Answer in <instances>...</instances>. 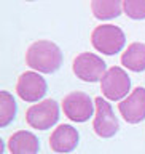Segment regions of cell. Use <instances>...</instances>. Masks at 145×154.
<instances>
[{"instance_id":"6da1fadb","label":"cell","mask_w":145,"mask_h":154,"mask_svg":"<svg viewBox=\"0 0 145 154\" xmlns=\"http://www.w3.org/2000/svg\"><path fill=\"white\" fill-rule=\"evenodd\" d=\"M26 63L37 72L51 74L56 72L62 64V51L54 42L38 40L27 48Z\"/></svg>"},{"instance_id":"7a4b0ae2","label":"cell","mask_w":145,"mask_h":154,"mask_svg":"<svg viewBox=\"0 0 145 154\" xmlns=\"http://www.w3.org/2000/svg\"><path fill=\"white\" fill-rule=\"evenodd\" d=\"M91 43L97 51L112 56L123 50L124 43H126V35L118 26L100 24L91 34Z\"/></svg>"},{"instance_id":"3957f363","label":"cell","mask_w":145,"mask_h":154,"mask_svg":"<svg viewBox=\"0 0 145 154\" xmlns=\"http://www.w3.org/2000/svg\"><path fill=\"white\" fill-rule=\"evenodd\" d=\"M100 90L110 101H123L131 90V79L123 67L112 66L100 80Z\"/></svg>"},{"instance_id":"277c9868","label":"cell","mask_w":145,"mask_h":154,"mask_svg":"<svg viewBox=\"0 0 145 154\" xmlns=\"http://www.w3.org/2000/svg\"><path fill=\"white\" fill-rule=\"evenodd\" d=\"M74 74L81 79L83 82H99L102 80V77L107 72V66L105 61L100 56L94 55V53L85 51L77 55V58L74 60Z\"/></svg>"},{"instance_id":"5b68a950","label":"cell","mask_w":145,"mask_h":154,"mask_svg":"<svg viewBox=\"0 0 145 154\" xmlns=\"http://www.w3.org/2000/svg\"><path fill=\"white\" fill-rule=\"evenodd\" d=\"M26 120L32 128L48 130L59 120V106L54 100H45L32 104L26 112Z\"/></svg>"},{"instance_id":"8992f818","label":"cell","mask_w":145,"mask_h":154,"mask_svg":"<svg viewBox=\"0 0 145 154\" xmlns=\"http://www.w3.org/2000/svg\"><path fill=\"white\" fill-rule=\"evenodd\" d=\"M94 104L85 91H72L62 100V111L72 122H86L94 114Z\"/></svg>"},{"instance_id":"52a82bcc","label":"cell","mask_w":145,"mask_h":154,"mask_svg":"<svg viewBox=\"0 0 145 154\" xmlns=\"http://www.w3.org/2000/svg\"><path fill=\"white\" fill-rule=\"evenodd\" d=\"M94 103H96V114H94V120H93L94 132L100 138H112L120 128L118 119L115 117L112 106L102 96H97L94 100Z\"/></svg>"},{"instance_id":"ba28073f","label":"cell","mask_w":145,"mask_h":154,"mask_svg":"<svg viewBox=\"0 0 145 154\" xmlns=\"http://www.w3.org/2000/svg\"><path fill=\"white\" fill-rule=\"evenodd\" d=\"M48 91L46 80L33 71H27L19 75L18 84H16V93L21 100L27 103H37L42 100Z\"/></svg>"},{"instance_id":"9c48e42d","label":"cell","mask_w":145,"mask_h":154,"mask_svg":"<svg viewBox=\"0 0 145 154\" xmlns=\"http://www.w3.org/2000/svg\"><path fill=\"white\" fill-rule=\"evenodd\" d=\"M118 111L128 124H139L145 119V88L137 87L123 101L118 103Z\"/></svg>"},{"instance_id":"30bf717a","label":"cell","mask_w":145,"mask_h":154,"mask_svg":"<svg viewBox=\"0 0 145 154\" xmlns=\"http://www.w3.org/2000/svg\"><path fill=\"white\" fill-rule=\"evenodd\" d=\"M78 138L80 135L77 132V128H74L72 125L62 124L57 128H54V132L50 137V148L54 152H70L74 151L78 144Z\"/></svg>"},{"instance_id":"8fae6325","label":"cell","mask_w":145,"mask_h":154,"mask_svg":"<svg viewBox=\"0 0 145 154\" xmlns=\"http://www.w3.org/2000/svg\"><path fill=\"white\" fill-rule=\"evenodd\" d=\"M38 138L27 130H19L8 140V149L11 154H38Z\"/></svg>"},{"instance_id":"7c38bea8","label":"cell","mask_w":145,"mask_h":154,"mask_svg":"<svg viewBox=\"0 0 145 154\" xmlns=\"http://www.w3.org/2000/svg\"><path fill=\"white\" fill-rule=\"evenodd\" d=\"M121 64L132 72L145 71V43L134 42L121 55Z\"/></svg>"},{"instance_id":"4fadbf2b","label":"cell","mask_w":145,"mask_h":154,"mask_svg":"<svg viewBox=\"0 0 145 154\" xmlns=\"http://www.w3.org/2000/svg\"><path fill=\"white\" fill-rule=\"evenodd\" d=\"M124 0H91V11L96 19L105 21L121 14Z\"/></svg>"},{"instance_id":"5bb4252c","label":"cell","mask_w":145,"mask_h":154,"mask_svg":"<svg viewBox=\"0 0 145 154\" xmlns=\"http://www.w3.org/2000/svg\"><path fill=\"white\" fill-rule=\"evenodd\" d=\"M16 116V101L8 91H0V127H7Z\"/></svg>"},{"instance_id":"9a60e30c","label":"cell","mask_w":145,"mask_h":154,"mask_svg":"<svg viewBox=\"0 0 145 154\" xmlns=\"http://www.w3.org/2000/svg\"><path fill=\"white\" fill-rule=\"evenodd\" d=\"M123 11L131 19H145V0H124Z\"/></svg>"},{"instance_id":"2e32d148","label":"cell","mask_w":145,"mask_h":154,"mask_svg":"<svg viewBox=\"0 0 145 154\" xmlns=\"http://www.w3.org/2000/svg\"><path fill=\"white\" fill-rule=\"evenodd\" d=\"M26 2H33V0H26Z\"/></svg>"}]
</instances>
